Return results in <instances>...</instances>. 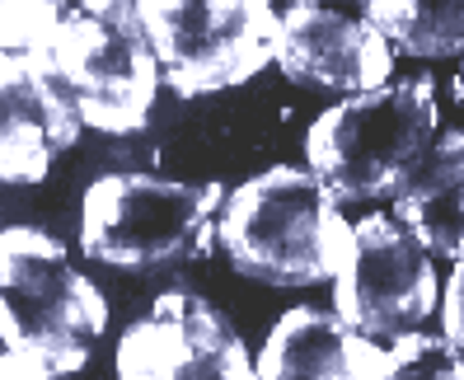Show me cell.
<instances>
[{
	"label": "cell",
	"instance_id": "cell-3",
	"mask_svg": "<svg viewBox=\"0 0 464 380\" xmlns=\"http://www.w3.org/2000/svg\"><path fill=\"white\" fill-rule=\"evenodd\" d=\"M216 239L244 278L267 287H314L334 282L343 268L352 226L310 170L272 165L226 193Z\"/></svg>",
	"mask_w": 464,
	"mask_h": 380
},
{
	"label": "cell",
	"instance_id": "cell-2",
	"mask_svg": "<svg viewBox=\"0 0 464 380\" xmlns=\"http://www.w3.org/2000/svg\"><path fill=\"white\" fill-rule=\"evenodd\" d=\"M108 329L103 291L71 268L66 244L34 226L0 235V334L5 380L66 375L90 362V338Z\"/></svg>",
	"mask_w": 464,
	"mask_h": 380
},
{
	"label": "cell",
	"instance_id": "cell-9",
	"mask_svg": "<svg viewBox=\"0 0 464 380\" xmlns=\"http://www.w3.org/2000/svg\"><path fill=\"white\" fill-rule=\"evenodd\" d=\"M80 127L85 122L43 52L5 47L0 57V179L38 183L52 160L80 137Z\"/></svg>",
	"mask_w": 464,
	"mask_h": 380
},
{
	"label": "cell",
	"instance_id": "cell-8",
	"mask_svg": "<svg viewBox=\"0 0 464 380\" xmlns=\"http://www.w3.org/2000/svg\"><path fill=\"white\" fill-rule=\"evenodd\" d=\"M118 375L127 380H244L254 362L235 324L193 291H160L150 310L118 343Z\"/></svg>",
	"mask_w": 464,
	"mask_h": 380
},
{
	"label": "cell",
	"instance_id": "cell-10",
	"mask_svg": "<svg viewBox=\"0 0 464 380\" xmlns=\"http://www.w3.org/2000/svg\"><path fill=\"white\" fill-rule=\"evenodd\" d=\"M277 71L295 85H324V90H375L394 71V47L380 38L366 19H352L329 5L300 0L282 15L277 38Z\"/></svg>",
	"mask_w": 464,
	"mask_h": 380
},
{
	"label": "cell",
	"instance_id": "cell-14",
	"mask_svg": "<svg viewBox=\"0 0 464 380\" xmlns=\"http://www.w3.org/2000/svg\"><path fill=\"white\" fill-rule=\"evenodd\" d=\"M459 347H450L446 338L431 334H413L399 329L385 334V343H375L366 334V380H403V375H459Z\"/></svg>",
	"mask_w": 464,
	"mask_h": 380
},
{
	"label": "cell",
	"instance_id": "cell-4",
	"mask_svg": "<svg viewBox=\"0 0 464 380\" xmlns=\"http://www.w3.org/2000/svg\"><path fill=\"white\" fill-rule=\"evenodd\" d=\"M436 141V85L431 75H408L394 85L362 90L305 132L310 174L334 202H366L399 193L408 170Z\"/></svg>",
	"mask_w": 464,
	"mask_h": 380
},
{
	"label": "cell",
	"instance_id": "cell-15",
	"mask_svg": "<svg viewBox=\"0 0 464 380\" xmlns=\"http://www.w3.org/2000/svg\"><path fill=\"white\" fill-rule=\"evenodd\" d=\"M459 306H464V268H455V278L446 282V306H441V315H446V343L450 347H459L464 343V324H459Z\"/></svg>",
	"mask_w": 464,
	"mask_h": 380
},
{
	"label": "cell",
	"instance_id": "cell-12",
	"mask_svg": "<svg viewBox=\"0 0 464 380\" xmlns=\"http://www.w3.org/2000/svg\"><path fill=\"white\" fill-rule=\"evenodd\" d=\"M394 216L427 254L464 258V132H441L394 193Z\"/></svg>",
	"mask_w": 464,
	"mask_h": 380
},
{
	"label": "cell",
	"instance_id": "cell-11",
	"mask_svg": "<svg viewBox=\"0 0 464 380\" xmlns=\"http://www.w3.org/2000/svg\"><path fill=\"white\" fill-rule=\"evenodd\" d=\"M263 380H366V334L347 329L338 310H286L254 362Z\"/></svg>",
	"mask_w": 464,
	"mask_h": 380
},
{
	"label": "cell",
	"instance_id": "cell-1",
	"mask_svg": "<svg viewBox=\"0 0 464 380\" xmlns=\"http://www.w3.org/2000/svg\"><path fill=\"white\" fill-rule=\"evenodd\" d=\"M0 38L5 47L43 52L85 127H146L160 90V62L136 19V0L131 5L127 0H85V5L10 0L0 10Z\"/></svg>",
	"mask_w": 464,
	"mask_h": 380
},
{
	"label": "cell",
	"instance_id": "cell-13",
	"mask_svg": "<svg viewBox=\"0 0 464 380\" xmlns=\"http://www.w3.org/2000/svg\"><path fill=\"white\" fill-rule=\"evenodd\" d=\"M371 29L394 43L399 52H413V57H455L464 47V10L455 0H366L362 15Z\"/></svg>",
	"mask_w": 464,
	"mask_h": 380
},
{
	"label": "cell",
	"instance_id": "cell-6",
	"mask_svg": "<svg viewBox=\"0 0 464 380\" xmlns=\"http://www.w3.org/2000/svg\"><path fill=\"white\" fill-rule=\"evenodd\" d=\"M165 85L183 99L254 80L282 38V15L263 0H136Z\"/></svg>",
	"mask_w": 464,
	"mask_h": 380
},
{
	"label": "cell",
	"instance_id": "cell-7",
	"mask_svg": "<svg viewBox=\"0 0 464 380\" xmlns=\"http://www.w3.org/2000/svg\"><path fill=\"white\" fill-rule=\"evenodd\" d=\"M436 268L413 230L390 216H366L352 226L347 258L334 273V306L347 329L385 338L413 329L436 310Z\"/></svg>",
	"mask_w": 464,
	"mask_h": 380
},
{
	"label": "cell",
	"instance_id": "cell-5",
	"mask_svg": "<svg viewBox=\"0 0 464 380\" xmlns=\"http://www.w3.org/2000/svg\"><path fill=\"white\" fill-rule=\"evenodd\" d=\"M216 207H226L221 183L103 174L80 202V244L108 268L155 273V268L211 254Z\"/></svg>",
	"mask_w": 464,
	"mask_h": 380
}]
</instances>
